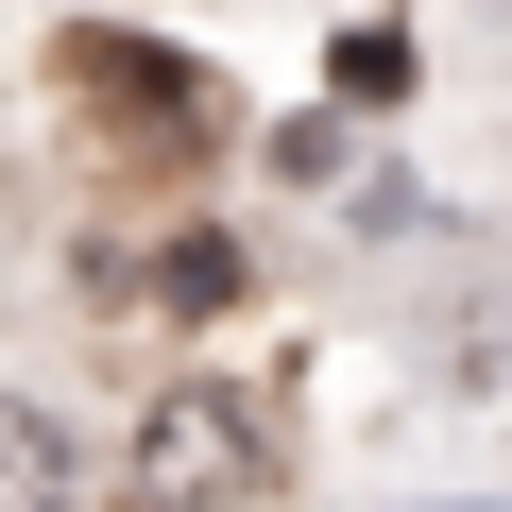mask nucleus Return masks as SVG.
I'll return each instance as SVG.
<instances>
[{"label": "nucleus", "instance_id": "obj_2", "mask_svg": "<svg viewBox=\"0 0 512 512\" xmlns=\"http://www.w3.org/2000/svg\"><path fill=\"white\" fill-rule=\"evenodd\" d=\"M69 103H86V120H103L120 154H154V171L222 137V103H205V86H188V69L154 52V35H69Z\"/></svg>", "mask_w": 512, "mask_h": 512}, {"label": "nucleus", "instance_id": "obj_4", "mask_svg": "<svg viewBox=\"0 0 512 512\" xmlns=\"http://www.w3.org/2000/svg\"><path fill=\"white\" fill-rule=\"evenodd\" d=\"M154 308H171V325L239 308V239H171V256H154Z\"/></svg>", "mask_w": 512, "mask_h": 512}, {"label": "nucleus", "instance_id": "obj_3", "mask_svg": "<svg viewBox=\"0 0 512 512\" xmlns=\"http://www.w3.org/2000/svg\"><path fill=\"white\" fill-rule=\"evenodd\" d=\"M69 495H86V461H69V427L0 393V512H69Z\"/></svg>", "mask_w": 512, "mask_h": 512}, {"label": "nucleus", "instance_id": "obj_1", "mask_svg": "<svg viewBox=\"0 0 512 512\" xmlns=\"http://www.w3.org/2000/svg\"><path fill=\"white\" fill-rule=\"evenodd\" d=\"M256 478H274V410H256V393H171L137 427V495L154 512H239Z\"/></svg>", "mask_w": 512, "mask_h": 512}]
</instances>
